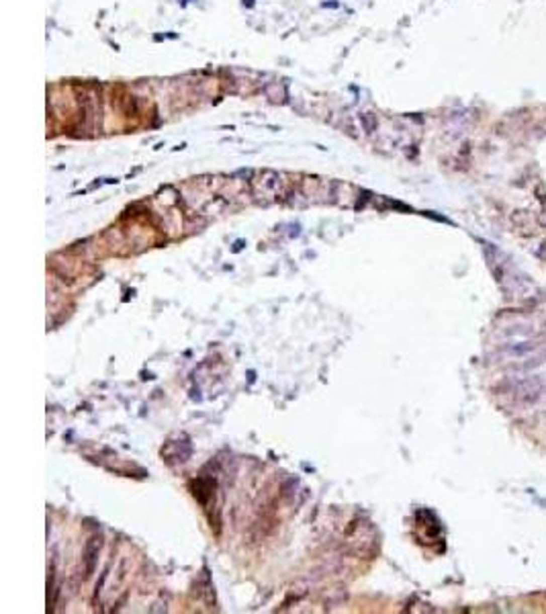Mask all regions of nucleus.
<instances>
[{
    "mask_svg": "<svg viewBox=\"0 0 546 614\" xmlns=\"http://www.w3.org/2000/svg\"><path fill=\"white\" fill-rule=\"evenodd\" d=\"M99 551H101V536H93V539L88 541L86 553H84V557H86V575L93 573L95 563H97V557H99Z\"/></svg>",
    "mask_w": 546,
    "mask_h": 614,
    "instance_id": "obj_1",
    "label": "nucleus"
}]
</instances>
